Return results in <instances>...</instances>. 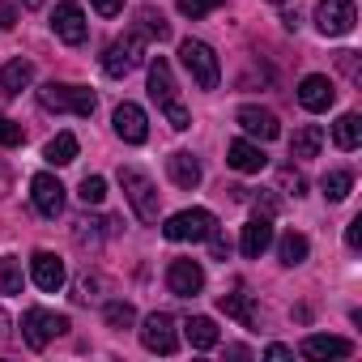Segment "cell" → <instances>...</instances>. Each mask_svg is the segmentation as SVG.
I'll list each match as a JSON object with an SVG mask.
<instances>
[{
    "mask_svg": "<svg viewBox=\"0 0 362 362\" xmlns=\"http://www.w3.org/2000/svg\"><path fill=\"white\" fill-rule=\"evenodd\" d=\"M179 60H184V69L192 73V81H197L201 90H218V81H222V64H218V56H214L209 43H201V39H184V43H179Z\"/></svg>",
    "mask_w": 362,
    "mask_h": 362,
    "instance_id": "cell-2",
    "label": "cell"
},
{
    "mask_svg": "<svg viewBox=\"0 0 362 362\" xmlns=\"http://www.w3.org/2000/svg\"><path fill=\"white\" fill-rule=\"evenodd\" d=\"M77 197H81V205H103L107 201V179L103 175H86L81 188H77Z\"/></svg>",
    "mask_w": 362,
    "mask_h": 362,
    "instance_id": "cell-30",
    "label": "cell"
},
{
    "mask_svg": "<svg viewBox=\"0 0 362 362\" xmlns=\"http://www.w3.org/2000/svg\"><path fill=\"white\" fill-rule=\"evenodd\" d=\"M354 22H358L354 0H320V5H315V26H320V35H328V39L349 35Z\"/></svg>",
    "mask_w": 362,
    "mask_h": 362,
    "instance_id": "cell-9",
    "label": "cell"
},
{
    "mask_svg": "<svg viewBox=\"0 0 362 362\" xmlns=\"http://www.w3.org/2000/svg\"><path fill=\"white\" fill-rule=\"evenodd\" d=\"M94 290H98V281H94V277H81V281H77V303H86Z\"/></svg>",
    "mask_w": 362,
    "mask_h": 362,
    "instance_id": "cell-41",
    "label": "cell"
},
{
    "mask_svg": "<svg viewBox=\"0 0 362 362\" xmlns=\"http://www.w3.org/2000/svg\"><path fill=\"white\" fill-rule=\"evenodd\" d=\"M141 60H145L141 35H124V39H115V43L103 52V73H107V77H128Z\"/></svg>",
    "mask_w": 362,
    "mask_h": 362,
    "instance_id": "cell-7",
    "label": "cell"
},
{
    "mask_svg": "<svg viewBox=\"0 0 362 362\" xmlns=\"http://www.w3.org/2000/svg\"><path fill=\"white\" fill-rule=\"evenodd\" d=\"M298 103H303L307 111H328V107L337 103V86H332V77H324V73L303 77V81H298Z\"/></svg>",
    "mask_w": 362,
    "mask_h": 362,
    "instance_id": "cell-13",
    "label": "cell"
},
{
    "mask_svg": "<svg viewBox=\"0 0 362 362\" xmlns=\"http://www.w3.org/2000/svg\"><path fill=\"white\" fill-rule=\"evenodd\" d=\"M22 286H26L22 260L18 256H5V260H0V294H22Z\"/></svg>",
    "mask_w": 362,
    "mask_h": 362,
    "instance_id": "cell-28",
    "label": "cell"
},
{
    "mask_svg": "<svg viewBox=\"0 0 362 362\" xmlns=\"http://www.w3.org/2000/svg\"><path fill=\"white\" fill-rule=\"evenodd\" d=\"M320 188H324V197H328V201H345V197H349V188H354V170H328Z\"/></svg>",
    "mask_w": 362,
    "mask_h": 362,
    "instance_id": "cell-29",
    "label": "cell"
},
{
    "mask_svg": "<svg viewBox=\"0 0 362 362\" xmlns=\"http://www.w3.org/2000/svg\"><path fill=\"white\" fill-rule=\"evenodd\" d=\"M141 345L149 354H175L179 349V332H175V320L166 311H153L145 324H141Z\"/></svg>",
    "mask_w": 362,
    "mask_h": 362,
    "instance_id": "cell-10",
    "label": "cell"
},
{
    "mask_svg": "<svg viewBox=\"0 0 362 362\" xmlns=\"http://www.w3.org/2000/svg\"><path fill=\"white\" fill-rule=\"evenodd\" d=\"M222 5H226V0H179V13H184V18H205V13H214Z\"/></svg>",
    "mask_w": 362,
    "mask_h": 362,
    "instance_id": "cell-32",
    "label": "cell"
},
{
    "mask_svg": "<svg viewBox=\"0 0 362 362\" xmlns=\"http://www.w3.org/2000/svg\"><path fill=\"white\" fill-rule=\"evenodd\" d=\"M273 5H286V0H273Z\"/></svg>",
    "mask_w": 362,
    "mask_h": 362,
    "instance_id": "cell-45",
    "label": "cell"
},
{
    "mask_svg": "<svg viewBox=\"0 0 362 362\" xmlns=\"http://www.w3.org/2000/svg\"><path fill=\"white\" fill-rule=\"evenodd\" d=\"M43 158H47L52 166H69V162L77 158V136H73V132H56V136L47 141Z\"/></svg>",
    "mask_w": 362,
    "mask_h": 362,
    "instance_id": "cell-25",
    "label": "cell"
},
{
    "mask_svg": "<svg viewBox=\"0 0 362 362\" xmlns=\"http://www.w3.org/2000/svg\"><path fill=\"white\" fill-rule=\"evenodd\" d=\"M184 337H188L192 349H214V345H218V324H214L209 315H192V320L184 324Z\"/></svg>",
    "mask_w": 362,
    "mask_h": 362,
    "instance_id": "cell-23",
    "label": "cell"
},
{
    "mask_svg": "<svg viewBox=\"0 0 362 362\" xmlns=\"http://www.w3.org/2000/svg\"><path fill=\"white\" fill-rule=\"evenodd\" d=\"M22 141H26L22 124H18V119H9V115H0V145H22Z\"/></svg>",
    "mask_w": 362,
    "mask_h": 362,
    "instance_id": "cell-34",
    "label": "cell"
},
{
    "mask_svg": "<svg viewBox=\"0 0 362 362\" xmlns=\"http://www.w3.org/2000/svg\"><path fill=\"white\" fill-rule=\"evenodd\" d=\"M39 103L47 111H73V115H94V107H98L94 90H86V86H56V81H47L39 90Z\"/></svg>",
    "mask_w": 362,
    "mask_h": 362,
    "instance_id": "cell-5",
    "label": "cell"
},
{
    "mask_svg": "<svg viewBox=\"0 0 362 362\" xmlns=\"http://www.w3.org/2000/svg\"><path fill=\"white\" fill-rule=\"evenodd\" d=\"M30 277H35V286L39 290H47V294H56L60 286H64V260L56 256V252H35L30 256Z\"/></svg>",
    "mask_w": 362,
    "mask_h": 362,
    "instance_id": "cell-15",
    "label": "cell"
},
{
    "mask_svg": "<svg viewBox=\"0 0 362 362\" xmlns=\"http://www.w3.org/2000/svg\"><path fill=\"white\" fill-rule=\"evenodd\" d=\"M214 226H218V218H214L209 209H179V214L166 218L162 235L175 239V243H201V239H209Z\"/></svg>",
    "mask_w": 362,
    "mask_h": 362,
    "instance_id": "cell-4",
    "label": "cell"
},
{
    "mask_svg": "<svg viewBox=\"0 0 362 362\" xmlns=\"http://www.w3.org/2000/svg\"><path fill=\"white\" fill-rule=\"evenodd\" d=\"M18 26V9L13 5H0V30H13Z\"/></svg>",
    "mask_w": 362,
    "mask_h": 362,
    "instance_id": "cell-40",
    "label": "cell"
},
{
    "mask_svg": "<svg viewBox=\"0 0 362 362\" xmlns=\"http://www.w3.org/2000/svg\"><path fill=\"white\" fill-rule=\"evenodd\" d=\"M239 124H243L252 136H260V141H273V136H281V124H277V115H273V111H264V107H239Z\"/></svg>",
    "mask_w": 362,
    "mask_h": 362,
    "instance_id": "cell-19",
    "label": "cell"
},
{
    "mask_svg": "<svg viewBox=\"0 0 362 362\" xmlns=\"http://www.w3.org/2000/svg\"><path fill=\"white\" fill-rule=\"evenodd\" d=\"M349 354H354V341H345V337L315 332V337L303 341V358H349Z\"/></svg>",
    "mask_w": 362,
    "mask_h": 362,
    "instance_id": "cell-20",
    "label": "cell"
},
{
    "mask_svg": "<svg viewBox=\"0 0 362 362\" xmlns=\"http://www.w3.org/2000/svg\"><path fill=\"white\" fill-rule=\"evenodd\" d=\"M94 5V13H103V18H115L119 9H124V0H90Z\"/></svg>",
    "mask_w": 362,
    "mask_h": 362,
    "instance_id": "cell-38",
    "label": "cell"
},
{
    "mask_svg": "<svg viewBox=\"0 0 362 362\" xmlns=\"http://www.w3.org/2000/svg\"><path fill=\"white\" fill-rule=\"evenodd\" d=\"M345 243H349V252H358V247H362V218H354V222L345 226Z\"/></svg>",
    "mask_w": 362,
    "mask_h": 362,
    "instance_id": "cell-36",
    "label": "cell"
},
{
    "mask_svg": "<svg viewBox=\"0 0 362 362\" xmlns=\"http://www.w3.org/2000/svg\"><path fill=\"white\" fill-rule=\"evenodd\" d=\"M119 188L132 205V214L141 222H158V188L149 184V175L136 170V166H119Z\"/></svg>",
    "mask_w": 362,
    "mask_h": 362,
    "instance_id": "cell-3",
    "label": "cell"
},
{
    "mask_svg": "<svg viewBox=\"0 0 362 362\" xmlns=\"http://www.w3.org/2000/svg\"><path fill=\"white\" fill-rule=\"evenodd\" d=\"M149 98L162 107V115L170 119V128H175V132L192 128V115L184 111V103H179V94H175V77H170V64H166L162 56L149 64Z\"/></svg>",
    "mask_w": 362,
    "mask_h": 362,
    "instance_id": "cell-1",
    "label": "cell"
},
{
    "mask_svg": "<svg viewBox=\"0 0 362 362\" xmlns=\"http://www.w3.org/2000/svg\"><path fill=\"white\" fill-rule=\"evenodd\" d=\"M30 77H35V64H30V60H9L5 69H0V98L22 94V90L30 86Z\"/></svg>",
    "mask_w": 362,
    "mask_h": 362,
    "instance_id": "cell-21",
    "label": "cell"
},
{
    "mask_svg": "<svg viewBox=\"0 0 362 362\" xmlns=\"http://www.w3.org/2000/svg\"><path fill=\"white\" fill-rule=\"evenodd\" d=\"M324 145V128L320 124H303L294 136H290V158H315Z\"/></svg>",
    "mask_w": 362,
    "mask_h": 362,
    "instance_id": "cell-22",
    "label": "cell"
},
{
    "mask_svg": "<svg viewBox=\"0 0 362 362\" xmlns=\"http://www.w3.org/2000/svg\"><path fill=\"white\" fill-rule=\"evenodd\" d=\"M226 162H230L239 175H260V170L269 166L264 149H260V145H252V141H230V149H226Z\"/></svg>",
    "mask_w": 362,
    "mask_h": 362,
    "instance_id": "cell-17",
    "label": "cell"
},
{
    "mask_svg": "<svg viewBox=\"0 0 362 362\" xmlns=\"http://www.w3.org/2000/svg\"><path fill=\"white\" fill-rule=\"evenodd\" d=\"M264 358H273V362H281V358H290V349H286V345H269V349H264Z\"/></svg>",
    "mask_w": 362,
    "mask_h": 362,
    "instance_id": "cell-42",
    "label": "cell"
},
{
    "mask_svg": "<svg viewBox=\"0 0 362 362\" xmlns=\"http://www.w3.org/2000/svg\"><path fill=\"white\" fill-rule=\"evenodd\" d=\"M141 22H145V35H153L158 43H162V39H170V26H166L162 18H153V13H141Z\"/></svg>",
    "mask_w": 362,
    "mask_h": 362,
    "instance_id": "cell-35",
    "label": "cell"
},
{
    "mask_svg": "<svg viewBox=\"0 0 362 362\" xmlns=\"http://www.w3.org/2000/svg\"><path fill=\"white\" fill-rule=\"evenodd\" d=\"M209 247H214V260H226V252H230V243H226V235H218V226L209 230Z\"/></svg>",
    "mask_w": 362,
    "mask_h": 362,
    "instance_id": "cell-37",
    "label": "cell"
},
{
    "mask_svg": "<svg viewBox=\"0 0 362 362\" xmlns=\"http://www.w3.org/2000/svg\"><path fill=\"white\" fill-rule=\"evenodd\" d=\"M111 124H115V136L128 141V145H141V141L149 136V119H145V111H141L136 103H119Z\"/></svg>",
    "mask_w": 362,
    "mask_h": 362,
    "instance_id": "cell-14",
    "label": "cell"
},
{
    "mask_svg": "<svg viewBox=\"0 0 362 362\" xmlns=\"http://www.w3.org/2000/svg\"><path fill=\"white\" fill-rule=\"evenodd\" d=\"M5 324H9V320H5V311H0V337H5Z\"/></svg>",
    "mask_w": 362,
    "mask_h": 362,
    "instance_id": "cell-44",
    "label": "cell"
},
{
    "mask_svg": "<svg viewBox=\"0 0 362 362\" xmlns=\"http://www.w3.org/2000/svg\"><path fill=\"white\" fill-rule=\"evenodd\" d=\"M332 141H337V149H345V153L358 149V145H362V119H358L354 111H345V115L332 124Z\"/></svg>",
    "mask_w": 362,
    "mask_h": 362,
    "instance_id": "cell-24",
    "label": "cell"
},
{
    "mask_svg": "<svg viewBox=\"0 0 362 362\" xmlns=\"http://www.w3.org/2000/svg\"><path fill=\"white\" fill-rule=\"evenodd\" d=\"M166 286H170V294H179V298H192V294L205 290V269H201L197 260H170Z\"/></svg>",
    "mask_w": 362,
    "mask_h": 362,
    "instance_id": "cell-11",
    "label": "cell"
},
{
    "mask_svg": "<svg viewBox=\"0 0 362 362\" xmlns=\"http://www.w3.org/2000/svg\"><path fill=\"white\" fill-rule=\"evenodd\" d=\"M52 30H56V39H64L69 47H81V43L90 39V22H86V13H81L77 0H60V5H56Z\"/></svg>",
    "mask_w": 362,
    "mask_h": 362,
    "instance_id": "cell-8",
    "label": "cell"
},
{
    "mask_svg": "<svg viewBox=\"0 0 362 362\" xmlns=\"http://www.w3.org/2000/svg\"><path fill=\"white\" fill-rule=\"evenodd\" d=\"M269 243H273V222H269V218H252V222L243 226L239 252H243L247 260H260V256L269 252Z\"/></svg>",
    "mask_w": 362,
    "mask_h": 362,
    "instance_id": "cell-18",
    "label": "cell"
},
{
    "mask_svg": "<svg viewBox=\"0 0 362 362\" xmlns=\"http://www.w3.org/2000/svg\"><path fill=\"white\" fill-rule=\"evenodd\" d=\"M103 315H107V324H111V328H132V324H136L132 303H107V307H103Z\"/></svg>",
    "mask_w": 362,
    "mask_h": 362,
    "instance_id": "cell-31",
    "label": "cell"
},
{
    "mask_svg": "<svg viewBox=\"0 0 362 362\" xmlns=\"http://www.w3.org/2000/svg\"><path fill=\"white\" fill-rule=\"evenodd\" d=\"M281 184H286V188H294V197H303V188H307L298 170H281Z\"/></svg>",
    "mask_w": 362,
    "mask_h": 362,
    "instance_id": "cell-39",
    "label": "cell"
},
{
    "mask_svg": "<svg viewBox=\"0 0 362 362\" xmlns=\"http://www.w3.org/2000/svg\"><path fill=\"white\" fill-rule=\"evenodd\" d=\"M307 252H311V247H307V235H294V230H290V235H281V243H277V256H281V264H286V269L303 264V260H307Z\"/></svg>",
    "mask_w": 362,
    "mask_h": 362,
    "instance_id": "cell-26",
    "label": "cell"
},
{
    "mask_svg": "<svg viewBox=\"0 0 362 362\" xmlns=\"http://www.w3.org/2000/svg\"><path fill=\"white\" fill-rule=\"evenodd\" d=\"M30 197H35V209L43 214V218H60V209H64V184L56 175H35L30 179Z\"/></svg>",
    "mask_w": 362,
    "mask_h": 362,
    "instance_id": "cell-12",
    "label": "cell"
},
{
    "mask_svg": "<svg viewBox=\"0 0 362 362\" xmlns=\"http://www.w3.org/2000/svg\"><path fill=\"white\" fill-rule=\"evenodd\" d=\"M60 332H69V315H56V311H47V307H30L26 315H22V337H26V345L30 349H43L52 337H60Z\"/></svg>",
    "mask_w": 362,
    "mask_h": 362,
    "instance_id": "cell-6",
    "label": "cell"
},
{
    "mask_svg": "<svg viewBox=\"0 0 362 362\" xmlns=\"http://www.w3.org/2000/svg\"><path fill=\"white\" fill-rule=\"evenodd\" d=\"M98 226H103V222L81 218V222H77V243H81V247H98V243H103V230H98Z\"/></svg>",
    "mask_w": 362,
    "mask_h": 362,
    "instance_id": "cell-33",
    "label": "cell"
},
{
    "mask_svg": "<svg viewBox=\"0 0 362 362\" xmlns=\"http://www.w3.org/2000/svg\"><path fill=\"white\" fill-rule=\"evenodd\" d=\"M218 307H222L230 320H239L243 328H256V311H252L247 294H222V298H218Z\"/></svg>",
    "mask_w": 362,
    "mask_h": 362,
    "instance_id": "cell-27",
    "label": "cell"
},
{
    "mask_svg": "<svg viewBox=\"0 0 362 362\" xmlns=\"http://www.w3.org/2000/svg\"><path fill=\"white\" fill-rule=\"evenodd\" d=\"M22 5H26V9H39V5H43V0H22Z\"/></svg>",
    "mask_w": 362,
    "mask_h": 362,
    "instance_id": "cell-43",
    "label": "cell"
},
{
    "mask_svg": "<svg viewBox=\"0 0 362 362\" xmlns=\"http://www.w3.org/2000/svg\"><path fill=\"white\" fill-rule=\"evenodd\" d=\"M166 175H170V184H175V188H184V192H192V188L201 184V179H205L201 162H197L192 153H184V149L166 158Z\"/></svg>",
    "mask_w": 362,
    "mask_h": 362,
    "instance_id": "cell-16",
    "label": "cell"
}]
</instances>
